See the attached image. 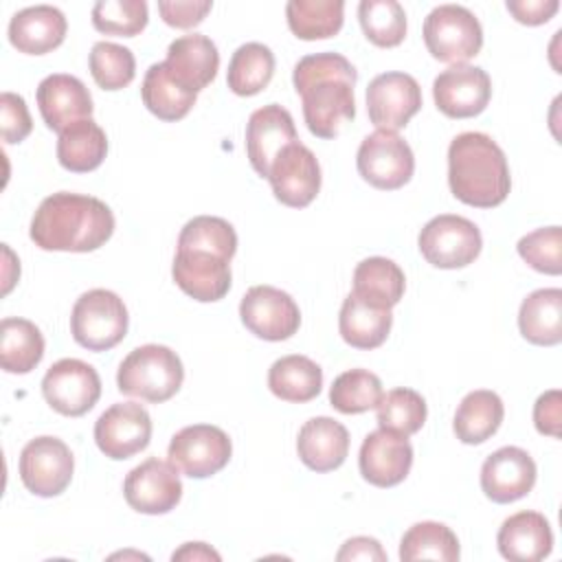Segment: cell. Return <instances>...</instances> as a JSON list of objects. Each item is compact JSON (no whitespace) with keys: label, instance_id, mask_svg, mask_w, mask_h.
<instances>
[{"label":"cell","instance_id":"cell-1","mask_svg":"<svg viewBox=\"0 0 562 562\" xmlns=\"http://www.w3.org/2000/svg\"><path fill=\"white\" fill-rule=\"evenodd\" d=\"M358 72L340 53H314L296 61L294 90L303 101L307 130L318 138H336L340 127L356 116Z\"/></svg>","mask_w":562,"mask_h":562},{"label":"cell","instance_id":"cell-2","mask_svg":"<svg viewBox=\"0 0 562 562\" xmlns=\"http://www.w3.org/2000/svg\"><path fill=\"white\" fill-rule=\"evenodd\" d=\"M114 233V213L92 195L59 191L42 200L31 220V239L42 250L90 252Z\"/></svg>","mask_w":562,"mask_h":562},{"label":"cell","instance_id":"cell-3","mask_svg":"<svg viewBox=\"0 0 562 562\" xmlns=\"http://www.w3.org/2000/svg\"><path fill=\"white\" fill-rule=\"evenodd\" d=\"M448 184L452 195L476 209L505 202L512 189L505 151L483 132H463L448 147Z\"/></svg>","mask_w":562,"mask_h":562},{"label":"cell","instance_id":"cell-4","mask_svg":"<svg viewBox=\"0 0 562 562\" xmlns=\"http://www.w3.org/2000/svg\"><path fill=\"white\" fill-rule=\"evenodd\" d=\"M184 380L178 353L165 345H143L132 349L119 364L116 386L123 395L160 404L171 400Z\"/></svg>","mask_w":562,"mask_h":562},{"label":"cell","instance_id":"cell-5","mask_svg":"<svg viewBox=\"0 0 562 562\" xmlns=\"http://www.w3.org/2000/svg\"><path fill=\"white\" fill-rule=\"evenodd\" d=\"M130 316L123 299L112 290L94 288L83 292L70 314V334L88 351H108L127 334Z\"/></svg>","mask_w":562,"mask_h":562},{"label":"cell","instance_id":"cell-6","mask_svg":"<svg viewBox=\"0 0 562 562\" xmlns=\"http://www.w3.org/2000/svg\"><path fill=\"white\" fill-rule=\"evenodd\" d=\"M424 44L443 64H465L483 46V29L476 15L461 4H439L424 20Z\"/></svg>","mask_w":562,"mask_h":562},{"label":"cell","instance_id":"cell-7","mask_svg":"<svg viewBox=\"0 0 562 562\" xmlns=\"http://www.w3.org/2000/svg\"><path fill=\"white\" fill-rule=\"evenodd\" d=\"M417 246L430 266L454 270L465 268L479 257L483 237L479 226L468 217L443 213L424 224Z\"/></svg>","mask_w":562,"mask_h":562},{"label":"cell","instance_id":"cell-8","mask_svg":"<svg viewBox=\"0 0 562 562\" xmlns=\"http://www.w3.org/2000/svg\"><path fill=\"white\" fill-rule=\"evenodd\" d=\"M356 165L358 173L371 187L395 191L413 178L415 156L411 145L400 134L375 130L360 143Z\"/></svg>","mask_w":562,"mask_h":562},{"label":"cell","instance_id":"cell-9","mask_svg":"<svg viewBox=\"0 0 562 562\" xmlns=\"http://www.w3.org/2000/svg\"><path fill=\"white\" fill-rule=\"evenodd\" d=\"M233 454L228 435L211 424H193L178 430L167 448L169 461L191 479L217 474Z\"/></svg>","mask_w":562,"mask_h":562},{"label":"cell","instance_id":"cell-10","mask_svg":"<svg viewBox=\"0 0 562 562\" xmlns=\"http://www.w3.org/2000/svg\"><path fill=\"white\" fill-rule=\"evenodd\" d=\"M42 395L59 415L81 417L99 402L101 378L92 364L77 358H61L46 371Z\"/></svg>","mask_w":562,"mask_h":562},{"label":"cell","instance_id":"cell-11","mask_svg":"<svg viewBox=\"0 0 562 562\" xmlns=\"http://www.w3.org/2000/svg\"><path fill=\"white\" fill-rule=\"evenodd\" d=\"M72 470V452L59 437H35L20 452V479L35 496H59L70 485Z\"/></svg>","mask_w":562,"mask_h":562},{"label":"cell","instance_id":"cell-12","mask_svg":"<svg viewBox=\"0 0 562 562\" xmlns=\"http://www.w3.org/2000/svg\"><path fill=\"white\" fill-rule=\"evenodd\" d=\"M239 316L250 334L270 342L292 338L301 325L296 301L272 285H252L241 296Z\"/></svg>","mask_w":562,"mask_h":562},{"label":"cell","instance_id":"cell-13","mask_svg":"<svg viewBox=\"0 0 562 562\" xmlns=\"http://www.w3.org/2000/svg\"><path fill=\"white\" fill-rule=\"evenodd\" d=\"M123 496L138 514H167L182 498V483L178 468L158 457L145 459L132 468L123 481Z\"/></svg>","mask_w":562,"mask_h":562},{"label":"cell","instance_id":"cell-14","mask_svg":"<svg viewBox=\"0 0 562 562\" xmlns=\"http://www.w3.org/2000/svg\"><path fill=\"white\" fill-rule=\"evenodd\" d=\"M422 108V88L406 72H382L367 88V114L378 130H402Z\"/></svg>","mask_w":562,"mask_h":562},{"label":"cell","instance_id":"cell-15","mask_svg":"<svg viewBox=\"0 0 562 562\" xmlns=\"http://www.w3.org/2000/svg\"><path fill=\"white\" fill-rule=\"evenodd\" d=\"M268 180L274 198L292 209H303L321 191V165L310 147L294 140L272 160Z\"/></svg>","mask_w":562,"mask_h":562},{"label":"cell","instance_id":"cell-16","mask_svg":"<svg viewBox=\"0 0 562 562\" xmlns=\"http://www.w3.org/2000/svg\"><path fill=\"white\" fill-rule=\"evenodd\" d=\"M151 439V417L136 402H119L103 411L94 424L97 448L114 461L145 450Z\"/></svg>","mask_w":562,"mask_h":562},{"label":"cell","instance_id":"cell-17","mask_svg":"<svg viewBox=\"0 0 562 562\" xmlns=\"http://www.w3.org/2000/svg\"><path fill=\"white\" fill-rule=\"evenodd\" d=\"M492 97L490 75L470 64H454L441 70L432 81V99L439 112L450 119H470L481 114Z\"/></svg>","mask_w":562,"mask_h":562},{"label":"cell","instance_id":"cell-18","mask_svg":"<svg viewBox=\"0 0 562 562\" xmlns=\"http://www.w3.org/2000/svg\"><path fill=\"white\" fill-rule=\"evenodd\" d=\"M171 274L176 285L200 303H213L231 290V259L191 248H176Z\"/></svg>","mask_w":562,"mask_h":562},{"label":"cell","instance_id":"cell-19","mask_svg":"<svg viewBox=\"0 0 562 562\" xmlns=\"http://www.w3.org/2000/svg\"><path fill=\"white\" fill-rule=\"evenodd\" d=\"M536 461L518 446H503L492 452L481 465V490L498 503H514L531 492L536 485Z\"/></svg>","mask_w":562,"mask_h":562},{"label":"cell","instance_id":"cell-20","mask_svg":"<svg viewBox=\"0 0 562 562\" xmlns=\"http://www.w3.org/2000/svg\"><path fill=\"white\" fill-rule=\"evenodd\" d=\"M360 474L375 487H393L402 483L413 465V446L408 437L378 428L369 432L358 454Z\"/></svg>","mask_w":562,"mask_h":562},{"label":"cell","instance_id":"cell-21","mask_svg":"<svg viewBox=\"0 0 562 562\" xmlns=\"http://www.w3.org/2000/svg\"><path fill=\"white\" fill-rule=\"evenodd\" d=\"M294 140L299 138L292 114L279 103H268L255 110L246 123V154L261 178H268L272 160Z\"/></svg>","mask_w":562,"mask_h":562},{"label":"cell","instance_id":"cell-22","mask_svg":"<svg viewBox=\"0 0 562 562\" xmlns=\"http://www.w3.org/2000/svg\"><path fill=\"white\" fill-rule=\"evenodd\" d=\"M37 108L46 127L61 134L72 123L90 119L92 97L81 79L66 72H55L40 81Z\"/></svg>","mask_w":562,"mask_h":562},{"label":"cell","instance_id":"cell-23","mask_svg":"<svg viewBox=\"0 0 562 562\" xmlns=\"http://www.w3.org/2000/svg\"><path fill=\"white\" fill-rule=\"evenodd\" d=\"M162 64L178 83L200 92L215 79L220 68V53L206 35L191 33L176 37L169 44L167 59Z\"/></svg>","mask_w":562,"mask_h":562},{"label":"cell","instance_id":"cell-24","mask_svg":"<svg viewBox=\"0 0 562 562\" xmlns=\"http://www.w3.org/2000/svg\"><path fill=\"white\" fill-rule=\"evenodd\" d=\"M496 544L505 560L538 562L551 553L553 531L544 514L525 509L503 520Z\"/></svg>","mask_w":562,"mask_h":562},{"label":"cell","instance_id":"cell-25","mask_svg":"<svg viewBox=\"0 0 562 562\" xmlns=\"http://www.w3.org/2000/svg\"><path fill=\"white\" fill-rule=\"evenodd\" d=\"M66 15L50 4H35L13 13L9 22V42L26 55H44L57 48L66 37Z\"/></svg>","mask_w":562,"mask_h":562},{"label":"cell","instance_id":"cell-26","mask_svg":"<svg viewBox=\"0 0 562 562\" xmlns=\"http://www.w3.org/2000/svg\"><path fill=\"white\" fill-rule=\"evenodd\" d=\"M296 452L310 470L331 472L347 459L349 432L334 417H312L299 430Z\"/></svg>","mask_w":562,"mask_h":562},{"label":"cell","instance_id":"cell-27","mask_svg":"<svg viewBox=\"0 0 562 562\" xmlns=\"http://www.w3.org/2000/svg\"><path fill=\"white\" fill-rule=\"evenodd\" d=\"M393 325V314L389 307L375 305L358 294H347L338 316V329L347 345L356 349L380 347Z\"/></svg>","mask_w":562,"mask_h":562},{"label":"cell","instance_id":"cell-28","mask_svg":"<svg viewBox=\"0 0 562 562\" xmlns=\"http://www.w3.org/2000/svg\"><path fill=\"white\" fill-rule=\"evenodd\" d=\"M518 329L531 345H558L562 340V290L542 288L531 292L520 303Z\"/></svg>","mask_w":562,"mask_h":562},{"label":"cell","instance_id":"cell-29","mask_svg":"<svg viewBox=\"0 0 562 562\" xmlns=\"http://www.w3.org/2000/svg\"><path fill=\"white\" fill-rule=\"evenodd\" d=\"M505 406L503 400L487 389L470 391L454 413V435L461 443L476 446L487 441L503 424Z\"/></svg>","mask_w":562,"mask_h":562},{"label":"cell","instance_id":"cell-30","mask_svg":"<svg viewBox=\"0 0 562 562\" xmlns=\"http://www.w3.org/2000/svg\"><path fill=\"white\" fill-rule=\"evenodd\" d=\"M268 389L283 402L305 404L323 389V369L307 356H283L268 371Z\"/></svg>","mask_w":562,"mask_h":562},{"label":"cell","instance_id":"cell-31","mask_svg":"<svg viewBox=\"0 0 562 562\" xmlns=\"http://www.w3.org/2000/svg\"><path fill=\"white\" fill-rule=\"evenodd\" d=\"M108 154V136L92 121L83 119L66 127L57 138V160L72 173L94 171Z\"/></svg>","mask_w":562,"mask_h":562},{"label":"cell","instance_id":"cell-32","mask_svg":"<svg viewBox=\"0 0 562 562\" xmlns=\"http://www.w3.org/2000/svg\"><path fill=\"white\" fill-rule=\"evenodd\" d=\"M140 97L145 108L160 121H180L193 108L198 92L178 83L162 61L151 64L143 77Z\"/></svg>","mask_w":562,"mask_h":562},{"label":"cell","instance_id":"cell-33","mask_svg":"<svg viewBox=\"0 0 562 562\" xmlns=\"http://www.w3.org/2000/svg\"><path fill=\"white\" fill-rule=\"evenodd\" d=\"M44 358V336L26 318H2L0 323V364L7 373H29Z\"/></svg>","mask_w":562,"mask_h":562},{"label":"cell","instance_id":"cell-34","mask_svg":"<svg viewBox=\"0 0 562 562\" xmlns=\"http://www.w3.org/2000/svg\"><path fill=\"white\" fill-rule=\"evenodd\" d=\"M406 288V277L402 268L386 257L362 259L353 270V294L382 305L393 307L402 301Z\"/></svg>","mask_w":562,"mask_h":562},{"label":"cell","instance_id":"cell-35","mask_svg":"<svg viewBox=\"0 0 562 562\" xmlns=\"http://www.w3.org/2000/svg\"><path fill=\"white\" fill-rule=\"evenodd\" d=\"M290 31L299 40H327L342 29V0H290L285 4Z\"/></svg>","mask_w":562,"mask_h":562},{"label":"cell","instance_id":"cell-36","mask_svg":"<svg viewBox=\"0 0 562 562\" xmlns=\"http://www.w3.org/2000/svg\"><path fill=\"white\" fill-rule=\"evenodd\" d=\"M274 75V53L261 42L241 44L228 64L226 83L239 97L259 94Z\"/></svg>","mask_w":562,"mask_h":562},{"label":"cell","instance_id":"cell-37","mask_svg":"<svg viewBox=\"0 0 562 562\" xmlns=\"http://www.w3.org/2000/svg\"><path fill=\"white\" fill-rule=\"evenodd\" d=\"M400 560H443L454 562L459 560V540L450 527L435 520L415 522L402 536L400 542Z\"/></svg>","mask_w":562,"mask_h":562},{"label":"cell","instance_id":"cell-38","mask_svg":"<svg viewBox=\"0 0 562 562\" xmlns=\"http://www.w3.org/2000/svg\"><path fill=\"white\" fill-rule=\"evenodd\" d=\"M358 20L364 37L380 48L400 46L406 37V13L395 0H362Z\"/></svg>","mask_w":562,"mask_h":562},{"label":"cell","instance_id":"cell-39","mask_svg":"<svg viewBox=\"0 0 562 562\" xmlns=\"http://www.w3.org/2000/svg\"><path fill=\"white\" fill-rule=\"evenodd\" d=\"M382 395V382L375 373L367 369H349L334 380L329 404L342 415H358L375 408Z\"/></svg>","mask_w":562,"mask_h":562},{"label":"cell","instance_id":"cell-40","mask_svg":"<svg viewBox=\"0 0 562 562\" xmlns=\"http://www.w3.org/2000/svg\"><path fill=\"white\" fill-rule=\"evenodd\" d=\"M375 408H378V426L404 437L415 435L424 426L428 415L426 400L417 391L406 386L393 389L386 395H382Z\"/></svg>","mask_w":562,"mask_h":562},{"label":"cell","instance_id":"cell-41","mask_svg":"<svg viewBox=\"0 0 562 562\" xmlns=\"http://www.w3.org/2000/svg\"><path fill=\"white\" fill-rule=\"evenodd\" d=\"M178 248L206 250L233 259L237 252V233L224 217L198 215L182 226L178 235Z\"/></svg>","mask_w":562,"mask_h":562},{"label":"cell","instance_id":"cell-42","mask_svg":"<svg viewBox=\"0 0 562 562\" xmlns=\"http://www.w3.org/2000/svg\"><path fill=\"white\" fill-rule=\"evenodd\" d=\"M90 75L103 90H121L134 81L136 59L127 46L114 42H97L88 57Z\"/></svg>","mask_w":562,"mask_h":562},{"label":"cell","instance_id":"cell-43","mask_svg":"<svg viewBox=\"0 0 562 562\" xmlns=\"http://www.w3.org/2000/svg\"><path fill=\"white\" fill-rule=\"evenodd\" d=\"M149 20L145 0H101L92 7V26L105 35L134 37Z\"/></svg>","mask_w":562,"mask_h":562},{"label":"cell","instance_id":"cell-44","mask_svg":"<svg viewBox=\"0 0 562 562\" xmlns=\"http://www.w3.org/2000/svg\"><path fill=\"white\" fill-rule=\"evenodd\" d=\"M518 255L533 270L542 274H560L562 272V231L560 226L536 228L518 239Z\"/></svg>","mask_w":562,"mask_h":562},{"label":"cell","instance_id":"cell-45","mask_svg":"<svg viewBox=\"0 0 562 562\" xmlns=\"http://www.w3.org/2000/svg\"><path fill=\"white\" fill-rule=\"evenodd\" d=\"M0 127H2V140L4 143H22L31 130L33 121L26 108V101L15 92H2L0 94Z\"/></svg>","mask_w":562,"mask_h":562},{"label":"cell","instance_id":"cell-46","mask_svg":"<svg viewBox=\"0 0 562 562\" xmlns=\"http://www.w3.org/2000/svg\"><path fill=\"white\" fill-rule=\"evenodd\" d=\"M211 0H160L158 11L162 20L173 29L198 26L211 11Z\"/></svg>","mask_w":562,"mask_h":562},{"label":"cell","instance_id":"cell-47","mask_svg":"<svg viewBox=\"0 0 562 562\" xmlns=\"http://www.w3.org/2000/svg\"><path fill=\"white\" fill-rule=\"evenodd\" d=\"M533 424L540 435L560 437L562 424V395L558 389L542 393L533 404Z\"/></svg>","mask_w":562,"mask_h":562},{"label":"cell","instance_id":"cell-48","mask_svg":"<svg viewBox=\"0 0 562 562\" xmlns=\"http://www.w3.org/2000/svg\"><path fill=\"white\" fill-rule=\"evenodd\" d=\"M558 9V0H507V11L514 15V20L527 26L549 22Z\"/></svg>","mask_w":562,"mask_h":562},{"label":"cell","instance_id":"cell-49","mask_svg":"<svg viewBox=\"0 0 562 562\" xmlns=\"http://www.w3.org/2000/svg\"><path fill=\"white\" fill-rule=\"evenodd\" d=\"M336 560H340V562L342 560H380V562H384L386 553L375 538L356 536V538H349L340 547V551L336 553Z\"/></svg>","mask_w":562,"mask_h":562},{"label":"cell","instance_id":"cell-50","mask_svg":"<svg viewBox=\"0 0 562 562\" xmlns=\"http://www.w3.org/2000/svg\"><path fill=\"white\" fill-rule=\"evenodd\" d=\"M171 560L173 562L176 560H187V562H191V560H215V562H220V553L213 551L204 542H184L178 551H173Z\"/></svg>","mask_w":562,"mask_h":562}]
</instances>
